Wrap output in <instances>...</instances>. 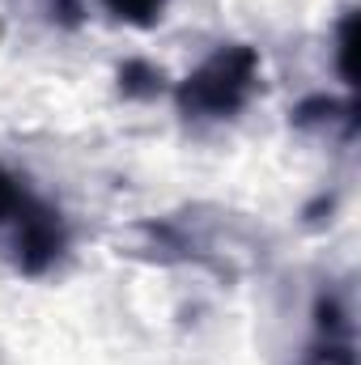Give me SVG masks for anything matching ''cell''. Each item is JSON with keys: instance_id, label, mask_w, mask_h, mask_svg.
<instances>
[{"instance_id": "obj_5", "label": "cell", "mask_w": 361, "mask_h": 365, "mask_svg": "<svg viewBox=\"0 0 361 365\" xmlns=\"http://www.w3.org/2000/svg\"><path fill=\"white\" fill-rule=\"evenodd\" d=\"M162 68H153L149 60H128L119 68V93L123 98H158L162 93Z\"/></svg>"}, {"instance_id": "obj_6", "label": "cell", "mask_w": 361, "mask_h": 365, "mask_svg": "<svg viewBox=\"0 0 361 365\" xmlns=\"http://www.w3.org/2000/svg\"><path fill=\"white\" fill-rule=\"evenodd\" d=\"M353 47H357V17L353 13H345V21H340V47H336V56H340V77L353 86Z\"/></svg>"}, {"instance_id": "obj_4", "label": "cell", "mask_w": 361, "mask_h": 365, "mask_svg": "<svg viewBox=\"0 0 361 365\" xmlns=\"http://www.w3.org/2000/svg\"><path fill=\"white\" fill-rule=\"evenodd\" d=\"M102 9H106L115 21H123V26H136V30H153V26L166 17L171 0H102Z\"/></svg>"}, {"instance_id": "obj_2", "label": "cell", "mask_w": 361, "mask_h": 365, "mask_svg": "<svg viewBox=\"0 0 361 365\" xmlns=\"http://www.w3.org/2000/svg\"><path fill=\"white\" fill-rule=\"evenodd\" d=\"M260 73H264V64H260L255 47L221 43L200 68H191L175 86V110L191 128L225 123L251 106V98L260 93Z\"/></svg>"}, {"instance_id": "obj_7", "label": "cell", "mask_w": 361, "mask_h": 365, "mask_svg": "<svg viewBox=\"0 0 361 365\" xmlns=\"http://www.w3.org/2000/svg\"><path fill=\"white\" fill-rule=\"evenodd\" d=\"M47 9H51V21H60V26H81V0H47Z\"/></svg>"}, {"instance_id": "obj_3", "label": "cell", "mask_w": 361, "mask_h": 365, "mask_svg": "<svg viewBox=\"0 0 361 365\" xmlns=\"http://www.w3.org/2000/svg\"><path fill=\"white\" fill-rule=\"evenodd\" d=\"M315 340L306 344L298 365H353V319L340 293H319L315 297Z\"/></svg>"}, {"instance_id": "obj_1", "label": "cell", "mask_w": 361, "mask_h": 365, "mask_svg": "<svg viewBox=\"0 0 361 365\" xmlns=\"http://www.w3.org/2000/svg\"><path fill=\"white\" fill-rule=\"evenodd\" d=\"M0 255L17 276H47L68 255L64 212L0 162Z\"/></svg>"}]
</instances>
